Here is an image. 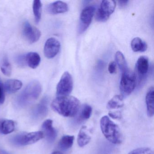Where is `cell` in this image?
Instances as JSON below:
<instances>
[{
	"label": "cell",
	"instance_id": "1",
	"mask_svg": "<svg viewBox=\"0 0 154 154\" xmlns=\"http://www.w3.org/2000/svg\"><path fill=\"white\" fill-rule=\"evenodd\" d=\"M51 106L53 109L60 115L73 117L78 113L81 108V103L73 96H58L53 101Z\"/></svg>",
	"mask_w": 154,
	"mask_h": 154
},
{
	"label": "cell",
	"instance_id": "2",
	"mask_svg": "<svg viewBox=\"0 0 154 154\" xmlns=\"http://www.w3.org/2000/svg\"><path fill=\"white\" fill-rule=\"evenodd\" d=\"M41 92L42 86L38 81L30 82L17 97L16 105L19 108L29 106L39 97Z\"/></svg>",
	"mask_w": 154,
	"mask_h": 154
},
{
	"label": "cell",
	"instance_id": "3",
	"mask_svg": "<svg viewBox=\"0 0 154 154\" xmlns=\"http://www.w3.org/2000/svg\"><path fill=\"white\" fill-rule=\"evenodd\" d=\"M100 123L102 132L109 141L114 144H120L122 142L123 136L119 127L109 117H103Z\"/></svg>",
	"mask_w": 154,
	"mask_h": 154
},
{
	"label": "cell",
	"instance_id": "4",
	"mask_svg": "<svg viewBox=\"0 0 154 154\" xmlns=\"http://www.w3.org/2000/svg\"><path fill=\"white\" fill-rule=\"evenodd\" d=\"M137 77L135 73L128 69L125 72L122 73L120 90L122 97L130 95L133 92L136 86Z\"/></svg>",
	"mask_w": 154,
	"mask_h": 154
},
{
	"label": "cell",
	"instance_id": "5",
	"mask_svg": "<svg viewBox=\"0 0 154 154\" xmlns=\"http://www.w3.org/2000/svg\"><path fill=\"white\" fill-rule=\"evenodd\" d=\"M44 137L45 135L43 131L24 132L13 137L11 139V141L13 144L17 146H27L36 143Z\"/></svg>",
	"mask_w": 154,
	"mask_h": 154
},
{
	"label": "cell",
	"instance_id": "6",
	"mask_svg": "<svg viewBox=\"0 0 154 154\" xmlns=\"http://www.w3.org/2000/svg\"><path fill=\"white\" fill-rule=\"evenodd\" d=\"M116 2L112 0L103 1L100 8L96 11L95 19L99 22H104L108 20L116 8Z\"/></svg>",
	"mask_w": 154,
	"mask_h": 154
},
{
	"label": "cell",
	"instance_id": "7",
	"mask_svg": "<svg viewBox=\"0 0 154 154\" xmlns=\"http://www.w3.org/2000/svg\"><path fill=\"white\" fill-rule=\"evenodd\" d=\"M73 88V81L72 75L68 72H65L57 86V94L58 96H68Z\"/></svg>",
	"mask_w": 154,
	"mask_h": 154
},
{
	"label": "cell",
	"instance_id": "8",
	"mask_svg": "<svg viewBox=\"0 0 154 154\" xmlns=\"http://www.w3.org/2000/svg\"><path fill=\"white\" fill-rule=\"evenodd\" d=\"M95 11V8L92 6L86 7L82 11L78 27V32L80 34L84 32L90 26Z\"/></svg>",
	"mask_w": 154,
	"mask_h": 154
},
{
	"label": "cell",
	"instance_id": "9",
	"mask_svg": "<svg viewBox=\"0 0 154 154\" xmlns=\"http://www.w3.org/2000/svg\"><path fill=\"white\" fill-rule=\"evenodd\" d=\"M22 33L24 37L30 44L37 42L41 35L40 30L33 26L28 21H26L23 24Z\"/></svg>",
	"mask_w": 154,
	"mask_h": 154
},
{
	"label": "cell",
	"instance_id": "10",
	"mask_svg": "<svg viewBox=\"0 0 154 154\" xmlns=\"http://www.w3.org/2000/svg\"><path fill=\"white\" fill-rule=\"evenodd\" d=\"M60 42L54 38H50L47 40L44 47L45 56L48 59L54 57L60 51Z\"/></svg>",
	"mask_w": 154,
	"mask_h": 154
},
{
	"label": "cell",
	"instance_id": "11",
	"mask_svg": "<svg viewBox=\"0 0 154 154\" xmlns=\"http://www.w3.org/2000/svg\"><path fill=\"white\" fill-rule=\"evenodd\" d=\"M48 99L45 97L35 106L32 111V115L36 119H39L45 117L48 112Z\"/></svg>",
	"mask_w": 154,
	"mask_h": 154
},
{
	"label": "cell",
	"instance_id": "12",
	"mask_svg": "<svg viewBox=\"0 0 154 154\" xmlns=\"http://www.w3.org/2000/svg\"><path fill=\"white\" fill-rule=\"evenodd\" d=\"M53 121L51 119H47L42 124V129L44 135L46 137L48 141L50 143L54 142L57 136V132L53 127Z\"/></svg>",
	"mask_w": 154,
	"mask_h": 154
},
{
	"label": "cell",
	"instance_id": "13",
	"mask_svg": "<svg viewBox=\"0 0 154 154\" xmlns=\"http://www.w3.org/2000/svg\"><path fill=\"white\" fill-rule=\"evenodd\" d=\"M68 10L67 4L63 2H55L47 6L46 11L48 13L52 15L65 13Z\"/></svg>",
	"mask_w": 154,
	"mask_h": 154
},
{
	"label": "cell",
	"instance_id": "14",
	"mask_svg": "<svg viewBox=\"0 0 154 154\" xmlns=\"http://www.w3.org/2000/svg\"><path fill=\"white\" fill-rule=\"evenodd\" d=\"M149 62L147 57L140 56L139 57L136 64V72L140 80L146 76L148 72Z\"/></svg>",
	"mask_w": 154,
	"mask_h": 154
},
{
	"label": "cell",
	"instance_id": "15",
	"mask_svg": "<svg viewBox=\"0 0 154 154\" xmlns=\"http://www.w3.org/2000/svg\"><path fill=\"white\" fill-rule=\"evenodd\" d=\"M26 65L32 69H35L39 66L41 57L38 53L30 52L25 55Z\"/></svg>",
	"mask_w": 154,
	"mask_h": 154
},
{
	"label": "cell",
	"instance_id": "16",
	"mask_svg": "<svg viewBox=\"0 0 154 154\" xmlns=\"http://www.w3.org/2000/svg\"><path fill=\"white\" fill-rule=\"evenodd\" d=\"M22 83L21 81L17 79L8 80L4 84L3 88L4 90L8 93H14L21 89Z\"/></svg>",
	"mask_w": 154,
	"mask_h": 154
},
{
	"label": "cell",
	"instance_id": "17",
	"mask_svg": "<svg viewBox=\"0 0 154 154\" xmlns=\"http://www.w3.org/2000/svg\"><path fill=\"white\" fill-rule=\"evenodd\" d=\"M147 112L149 117H153L154 113V88L150 87L148 90L146 96Z\"/></svg>",
	"mask_w": 154,
	"mask_h": 154
},
{
	"label": "cell",
	"instance_id": "18",
	"mask_svg": "<svg viewBox=\"0 0 154 154\" xmlns=\"http://www.w3.org/2000/svg\"><path fill=\"white\" fill-rule=\"evenodd\" d=\"M16 124L14 121L9 119H0V133L9 134L15 129Z\"/></svg>",
	"mask_w": 154,
	"mask_h": 154
},
{
	"label": "cell",
	"instance_id": "19",
	"mask_svg": "<svg viewBox=\"0 0 154 154\" xmlns=\"http://www.w3.org/2000/svg\"><path fill=\"white\" fill-rule=\"evenodd\" d=\"M92 112V108L87 104H84L82 108H80L77 117V122H82L85 121L91 117Z\"/></svg>",
	"mask_w": 154,
	"mask_h": 154
},
{
	"label": "cell",
	"instance_id": "20",
	"mask_svg": "<svg viewBox=\"0 0 154 154\" xmlns=\"http://www.w3.org/2000/svg\"><path fill=\"white\" fill-rule=\"evenodd\" d=\"M131 49L135 52H144L146 50L147 45L146 42L138 37L135 38L131 43Z\"/></svg>",
	"mask_w": 154,
	"mask_h": 154
},
{
	"label": "cell",
	"instance_id": "21",
	"mask_svg": "<svg viewBox=\"0 0 154 154\" xmlns=\"http://www.w3.org/2000/svg\"><path fill=\"white\" fill-rule=\"evenodd\" d=\"M123 106V97L121 95H116L108 102L107 108L109 109H115L122 108Z\"/></svg>",
	"mask_w": 154,
	"mask_h": 154
},
{
	"label": "cell",
	"instance_id": "22",
	"mask_svg": "<svg viewBox=\"0 0 154 154\" xmlns=\"http://www.w3.org/2000/svg\"><path fill=\"white\" fill-rule=\"evenodd\" d=\"M91 140V137L86 132V127L83 126L79 131L77 137V143L79 146H86Z\"/></svg>",
	"mask_w": 154,
	"mask_h": 154
},
{
	"label": "cell",
	"instance_id": "23",
	"mask_svg": "<svg viewBox=\"0 0 154 154\" xmlns=\"http://www.w3.org/2000/svg\"><path fill=\"white\" fill-rule=\"evenodd\" d=\"M73 136L66 135L63 136L58 143V147L60 149L67 150L72 147L74 140Z\"/></svg>",
	"mask_w": 154,
	"mask_h": 154
},
{
	"label": "cell",
	"instance_id": "24",
	"mask_svg": "<svg viewBox=\"0 0 154 154\" xmlns=\"http://www.w3.org/2000/svg\"><path fill=\"white\" fill-rule=\"evenodd\" d=\"M115 60H116V63L119 66V68L120 69L122 73L125 72L128 70L126 59L123 54L120 51L116 52L115 54Z\"/></svg>",
	"mask_w": 154,
	"mask_h": 154
},
{
	"label": "cell",
	"instance_id": "25",
	"mask_svg": "<svg viewBox=\"0 0 154 154\" xmlns=\"http://www.w3.org/2000/svg\"><path fill=\"white\" fill-rule=\"evenodd\" d=\"M33 10L36 23H39L42 14V3L39 0L34 1L33 4Z\"/></svg>",
	"mask_w": 154,
	"mask_h": 154
},
{
	"label": "cell",
	"instance_id": "26",
	"mask_svg": "<svg viewBox=\"0 0 154 154\" xmlns=\"http://www.w3.org/2000/svg\"><path fill=\"white\" fill-rule=\"evenodd\" d=\"M1 70L4 75L7 76L11 75L12 72L11 65L8 57H4L1 63Z\"/></svg>",
	"mask_w": 154,
	"mask_h": 154
},
{
	"label": "cell",
	"instance_id": "27",
	"mask_svg": "<svg viewBox=\"0 0 154 154\" xmlns=\"http://www.w3.org/2000/svg\"><path fill=\"white\" fill-rule=\"evenodd\" d=\"M128 154H154V153L149 148L141 147L132 150Z\"/></svg>",
	"mask_w": 154,
	"mask_h": 154
},
{
	"label": "cell",
	"instance_id": "28",
	"mask_svg": "<svg viewBox=\"0 0 154 154\" xmlns=\"http://www.w3.org/2000/svg\"><path fill=\"white\" fill-rule=\"evenodd\" d=\"M16 63L19 66L24 67L26 65L25 55H20L16 57Z\"/></svg>",
	"mask_w": 154,
	"mask_h": 154
},
{
	"label": "cell",
	"instance_id": "29",
	"mask_svg": "<svg viewBox=\"0 0 154 154\" xmlns=\"http://www.w3.org/2000/svg\"><path fill=\"white\" fill-rule=\"evenodd\" d=\"M108 71L110 74H113L116 71V63L115 62H111L109 63Z\"/></svg>",
	"mask_w": 154,
	"mask_h": 154
},
{
	"label": "cell",
	"instance_id": "30",
	"mask_svg": "<svg viewBox=\"0 0 154 154\" xmlns=\"http://www.w3.org/2000/svg\"><path fill=\"white\" fill-rule=\"evenodd\" d=\"M109 116L113 119H120L122 118V114L120 112L111 111L109 112Z\"/></svg>",
	"mask_w": 154,
	"mask_h": 154
},
{
	"label": "cell",
	"instance_id": "31",
	"mask_svg": "<svg viewBox=\"0 0 154 154\" xmlns=\"http://www.w3.org/2000/svg\"><path fill=\"white\" fill-rule=\"evenodd\" d=\"M5 101V94L3 85L0 82V104H2Z\"/></svg>",
	"mask_w": 154,
	"mask_h": 154
},
{
	"label": "cell",
	"instance_id": "32",
	"mask_svg": "<svg viewBox=\"0 0 154 154\" xmlns=\"http://www.w3.org/2000/svg\"><path fill=\"white\" fill-rule=\"evenodd\" d=\"M128 1H119L118 2L119 6L121 8L126 7L128 4Z\"/></svg>",
	"mask_w": 154,
	"mask_h": 154
},
{
	"label": "cell",
	"instance_id": "33",
	"mask_svg": "<svg viewBox=\"0 0 154 154\" xmlns=\"http://www.w3.org/2000/svg\"><path fill=\"white\" fill-rule=\"evenodd\" d=\"M0 154H10L5 150L0 149Z\"/></svg>",
	"mask_w": 154,
	"mask_h": 154
},
{
	"label": "cell",
	"instance_id": "34",
	"mask_svg": "<svg viewBox=\"0 0 154 154\" xmlns=\"http://www.w3.org/2000/svg\"><path fill=\"white\" fill-rule=\"evenodd\" d=\"M52 154H63L62 152H60V151H54L52 153Z\"/></svg>",
	"mask_w": 154,
	"mask_h": 154
}]
</instances>
